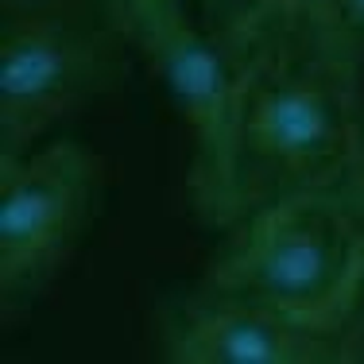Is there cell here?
<instances>
[{"label":"cell","instance_id":"7","mask_svg":"<svg viewBox=\"0 0 364 364\" xmlns=\"http://www.w3.org/2000/svg\"><path fill=\"white\" fill-rule=\"evenodd\" d=\"M267 4H279V0H198V16H202L218 36H229V31H237L245 20H252L256 12H264Z\"/></svg>","mask_w":364,"mask_h":364},{"label":"cell","instance_id":"2","mask_svg":"<svg viewBox=\"0 0 364 364\" xmlns=\"http://www.w3.org/2000/svg\"><path fill=\"white\" fill-rule=\"evenodd\" d=\"M202 291L322 326L364 310V218L341 190H306L240 218Z\"/></svg>","mask_w":364,"mask_h":364},{"label":"cell","instance_id":"6","mask_svg":"<svg viewBox=\"0 0 364 364\" xmlns=\"http://www.w3.org/2000/svg\"><path fill=\"white\" fill-rule=\"evenodd\" d=\"M167 360L178 364H353L364 360V314L322 326L259 302L198 291L167 329Z\"/></svg>","mask_w":364,"mask_h":364},{"label":"cell","instance_id":"4","mask_svg":"<svg viewBox=\"0 0 364 364\" xmlns=\"http://www.w3.org/2000/svg\"><path fill=\"white\" fill-rule=\"evenodd\" d=\"M112 23L90 0L0 4V155L43 144L112 77Z\"/></svg>","mask_w":364,"mask_h":364},{"label":"cell","instance_id":"8","mask_svg":"<svg viewBox=\"0 0 364 364\" xmlns=\"http://www.w3.org/2000/svg\"><path fill=\"white\" fill-rule=\"evenodd\" d=\"M341 194L349 198V205L364 218V58H360V136H357V155H353L349 178H345Z\"/></svg>","mask_w":364,"mask_h":364},{"label":"cell","instance_id":"1","mask_svg":"<svg viewBox=\"0 0 364 364\" xmlns=\"http://www.w3.org/2000/svg\"><path fill=\"white\" fill-rule=\"evenodd\" d=\"M240 109L229 229L306 190H341L360 136V47L318 0H279L221 36Z\"/></svg>","mask_w":364,"mask_h":364},{"label":"cell","instance_id":"10","mask_svg":"<svg viewBox=\"0 0 364 364\" xmlns=\"http://www.w3.org/2000/svg\"><path fill=\"white\" fill-rule=\"evenodd\" d=\"M93 8H97L101 16H105V20L112 23V31H117V23H120V16L128 12V8L132 4H140V0H90Z\"/></svg>","mask_w":364,"mask_h":364},{"label":"cell","instance_id":"3","mask_svg":"<svg viewBox=\"0 0 364 364\" xmlns=\"http://www.w3.org/2000/svg\"><path fill=\"white\" fill-rule=\"evenodd\" d=\"M117 36L147 58L190 128V202L213 229H229L232 151H237L240 82L229 47L186 0H140L117 23Z\"/></svg>","mask_w":364,"mask_h":364},{"label":"cell","instance_id":"11","mask_svg":"<svg viewBox=\"0 0 364 364\" xmlns=\"http://www.w3.org/2000/svg\"><path fill=\"white\" fill-rule=\"evenodd\" d=\"M360 314H364V310H360Z\"/></svg>","mask_w":364,"mask_h":364},{"label":"cell","instance_id":"5","mask_svg":"<svg viewBox=\"0 0 364 364\" xmlns=\"http://www.w3.org/2000/svg\"><path fill=\"white\" fill-rule=\"evenodd\" d=\"M97 159L74 140L0 155V314L12 322L50 287L82 240Z\"/></svg>","mask_w":364,"mask_h":364},{"label":"cell","instance_id":"9","mask_svg":"<svg viewBox=\"0 0 364 364\" xmlns=\"http://www.w3.org/2000/svg\"><path fill=\"white\" fill-rule=\"evenodd\" d=\"M337 23L353 36V43L360 47V58H364V0H318Z\"/></svg>","mask_w":364,"mask_h":364}]
</instances>
